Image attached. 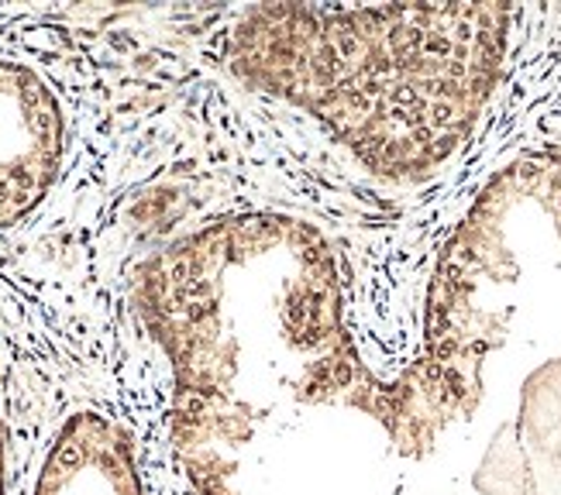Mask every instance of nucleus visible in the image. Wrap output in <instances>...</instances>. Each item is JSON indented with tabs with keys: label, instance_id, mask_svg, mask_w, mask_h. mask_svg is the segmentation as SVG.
<instances>
[{
	"label": "nucleus",
	"instance_id": "f257e3e1",
	"mask_svg": "<svg viewBox=\"0 0 561 495\" xmlns=\"http://www.w3.org/2000/svg\"><path fill=\"white\" fill-rule=\"evenodd\" d=\"M514 21L503 4H259L231 14L217 62L313 120L376 180L424 183L476 135Z\"/></svg>",
	"mask_w": 561,
	"mask_h": 495
},
{
	"label": "nucleus",
	"instance_id": "f03ea898",
	"mask_svg": "<svg viewBox=\"0 0 561 495\" xmlns=\"http://www.w3.org/2000/svg\"><path fill=\"white\" fill-rule=\"evenodd\" d=\"M69 124L38 69L0 56V231L28 220L62 176Z\"/></svg>",
	"mask_w": 561,
	"mask_h": 495
},
{
	"label": "nucleus",
	"instance_id": "7ed1b4c3",
	"mask_svg": "<svg viewBox=\"0 0 561 495\" xmlns=\"http://www.w3.org/2000/svg\"><path fill=\"white\" fill-rule=\"evenodd\" d=\"M0 495H152V488L131 430L101 410H80L45 444L28 485L14 492L11 482Z\"/></svg>",
	"mask_w": 561,
	"mask_h": 495
}]
</instances>
